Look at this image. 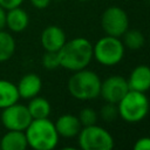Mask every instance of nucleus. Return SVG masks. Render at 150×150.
I'll use <instances>...</instances> for the list:
<instances>
[{
  "mask_svg": "<svg viewBox=\"0 0 150 150\" xmlns=\"http://www.w3.org/2000/svg\"><path fill=\"white\" fill-rule=\"evenodd\" d=\"M60 67L76 71L87 68L93 59V45L84 38H75L66 41L57 52Z\"/></svg>",
  "mask_w": 150,
  "mask_h": 150,
  "instance_id": "f257e3e1",
  "label": "nucleus"
},
{
  "mask_svg": "<svg viewBox=\"0 0 150 150\" xmlns=\"http://www.w3.org/2000/svg\"><path fill=\"white\" fill-rule=\"evenodd\" d=\"M28 146L35 150H52L57 145L59 134L55 124L46 118L32 120L25 130Z\"/></svg>",
  "mask_w": 150,
  "mask_h": 150,
  "instance_id": "f03ea898",
  "label": "nucleus"
},
{
  "mask_svg": "<svg viewBox=\"0 0 150 150\" xmlns=\"http://www.w3.org/2000/svg\"><path fill=\"white\" fill-rule=\"evenodd\" d=\"M100 76L89 69H81L74 71L68 80V90L70 95L81 101H88L100 96L101 89Z\"/></svg>",
  "mask_w": 150,
  "mask_h": 150,
  "instance_id": "7ed1b4c3",
  "label": "nucleus"
},
{
  "mask_svg": "<svg viewBox=\"0 0 150 150\" xmlns=\"http://www.w3.org/2000/svg\"><path fill=\"white\" fill-rule=\"evenodd\" d=\"M118 116L128 123L141 122L149 112L150 103L148 96L142 91L130 90L117 103Z\"/></svg>",
  "mask_w": 150,
  "mask_h": 150,
  "instance_id": "20e7f679",
  "label": "nucleus"
},
{
  "mask_svg": "<svg viewBox=\"0 0 150 150\" xmlns=\"http://www.w3.org/2000/svg\"><path fill=\"white\" fill-rule=\"evenodd\" d=\"M124 49L125 47L120 38L105 35L93 46V57L103 66H115L122 61Z\"/></svg>",
  "mask_w": 150,
  "mask_h": 150,
  "instance_id": "39448f33",
  "label": "nucleus"
},
{
  "mask_svg": "<svg viewBox=\"0 0 150 150\" xmlns=\"http://www.w3.org/2000/svg\"><path fill=\"white\" fill-rule=\"evenodd\" d=\"M77 137L82 150H110L114 148L111 134L97 124L82 127Z\"/></svg>",
  "mask_w": 150,
  "mask_h": 150,
  "instance_id": "423d86ee",
  "label": "nucleus"
},
{
  "mask_svg": "<svg viewBox=\"0 0 150 150\" xmlns=\"http://www.w3.org/2000/svg\"><path fill=\"white\" fill-rule=\"evenodd\" d=\"M101 26L107 35L121 38L129 28V18L121 7L110 6L102 13Z\"/></svg>",
  "mask_w": 150,
  "mask_h": 150,
  "instance_id": "0eeeda50",
  "label": "nucleus"
},
{
  "mask_svg": "<svg viewBox=\"0 0 150 150\" xmlns=\"http://www.w3.org/2000/svg\"><path fill=\"white\" fill-rule=\"evenodd\" d=\"M32 116L26 105L19 104L18 102L2 109L1 122L2 125L8 130L25 131L32 122Z\"/></svg>",
  "mask_w": 150,
  "mask_h": 150,
  "instance_id": "6e6552de",
  "label": "nucleus"
},
{
  "mask_svg": "<svg viewBox=\"0 0 150 150\" xmlns=\"http://www.w3.org/2000/svg\"><path fill=\"white\" fill-rule=\"evenodd\" d=\"M128 91V81L121 75H111L101 82L100 96L108 103L117 104Z\"/></svg>",
  "mask_w": 150,
  "mask_h": 150,
  "instance_id": "1a4fd4ad",
  "label": "nucleus"
},
{
  "mask_svg": "<svg viewBox=\"0 0 150 150\" xmlns=\"http://www.w3.org/2000/svg\"><path fill=\"white\" fill-rule=\"evenodd\" d=\"M66 41L63 29L55 25L46 27L41 34V45L48 52H59Z\"/></svg>",
  "mask_w": 150,
  "mask_h": 150,
  "instance_id": "9d476101",
  "label": "nucleus"
},
{
  "mask_svg": "<svg viewBox=\"0 0 150 150\" xmlns=\"http://www.w3.org/2000/svg\"><path fill=\"white\" fill-rule=\"evenodd\" d=\"M130 90L145 93L150 89V67L146 64L136 66L127 79Z\"/></svg>",
  "mask_w": 150,
  "mask_h": 150,
  "instance_id": "9b49d317",
  "label": "nucleus"
},
{
  "mask_svg": "<svg viewBox=\"0 0 150 150\" xmlns=\"http://www.w3.org/2000/svg\"><path fill=\"white\" fill-rule=\"evenodd\" d=\"M54 124H55L59 136H62L66 138H71V137L77 136L82 128L79 121V117L71 114L61 115Z\"/></svg>",
  "mask_w": 150,
  "mask_h": 150,
  "instance_id": "f8f14e48",
  "label": "nucleus"
},
{
  "mask_svg": "<svg viewBox=\"0 0 150 150\" xmlns=\"http://www.w3.org/2000/svg\"><path fill=\"white\" fill-rule=\"evenodd\" d=\"M16 88H18L20 97L32 98L40 93L42 88V81L40 76H38L36 74L29 73V74H26L23 77H21Z\"/></svg>",
  "mask_w": 150,
  "mask_h": 150,
  "instance_id": "ddd939ff",
  "label": "nucleus"
},
{
  "mask_svg": "<svg viewBox=\"0 0 150 150\" xmlns=\"http://www.w3.org/2000/svg\"><path fill=\"white\" fill-rule=\"evenodd\" d=\"M29 18L26 11L19 7L8 9L6 13V26L14 33H20L25 30L28 26Z\"/></svg>",
  "mask_w": 150,
  "mask_h": 150,
  "instance_id": "4468645a",
  "label": "nucleus"
},
{
  "mask_svg": "<svg viewBox=\"0 0 150 150\" xmlns=\"http://www.w3.org/2000/svg\"><path fill=\"white\" fill-rule=\"evenodd\" d=\"M28 146L25 131L9 130L0 139L1 150H25Z\"/></svg>",
  "mask_w": 150,
  "mask_h": 150,
  "instance_id": "2eb2a0df",
  "label": "nucleus"
},
{
  "mask_svg": "<svg viewBox=\"0 0 150 150\" xmlns=\"http://www.w3.org/2000/svg\"><path fill=\"white\" fill-rule=\"evenodd\" d=\"M20 98L18 88L14 83L7 80H0V109L12 105Z\"/></svg>",
  "mask_w": 150,
  "mask_h": 150,
  "instance_id": "dca6fc26",
  "label": "nucleus"
},
{
  "mask_svg": "<svg viewBox=\"0 0 150 150\" xmlns=\"http://www.w3.org/2000/svg\"><path fill=\"white\" fill-rule=\"evenodd\" d=\"M28 111L33 120L35 118H46L50 114V103L45 98L40 96H34L30 98V102L27 105Z\"/></svg>",
  "mask_w": 150,
  "mask_h": 150,
  "instance_id": "f3484780",
  "label": "nucleus"
},
{
  "mask_svg": "<svg viewBox=\"0 0 150 150\" xmlns=\"http://www.w3.org/2000/svg\"><path fill=\"white\" fill-rule=\"evenodd\" d=\"M15 52V41L14 38L0 29V62L9 60Z\"/></svg>",
  "mask_w": 150,
  "mask_h": 150,
  "instance_id": "a211bd4d",
  "label": "nucleus"
},
{
  "mask_svg": "<svg viewBox=\"0 0 150 150\" xmlns=\"http://www.w3.org/2000/svg\"><path fill=\"white\" fill-rule=\"evenodd\" d=\"M122 36H123L124 47H127V48H129L131 50L141 49L144 46L145 38H144L143 33H141L137 29H129L128 28Z\"/></svg>",
  "mask_w": 150,
  "mask_h": 150,
  "instance_id": "6ab92c4d",
  "label": "nucleus"
},
{
  "mask_svg": "<svg viewBox=\"0 0 150 150\" xmlns=\"http://www.w3.org/2000/svg\"><path fill=\"white\" fill-rule=\"evenodd\" d=\"M77 117H79V121H80L82 127L93 125V124H96V122H97V112L93 108L81 109Z\"/></svg>",
  "mask_w": 150,
  "mask_h": 150,
  "instance_id": "aec40b11",
  "label": "nucleus"
},
{
  "mask_svg": "<svg viewBox=\"0 0 150 150\" xmlns=\"http://www.w3.org/2000/svg\"><path fill=\"white\" fill-rule=\"evenodd\" d=\"M100 116L103 121L105 122H112L117 118L118 116V109H117V104L114 103H108L104 104L101 110H100Z\"/></svg>",
  "mask_w": 150,
  "mask_h": 150,
  "instance_id": "412c9836",
  "label": "nucleus"
},
{
  "mask_svg": "<svg viewBox=\"0 0 150 150\" xmlns=\"http://www.w3.org/2000/svg\"><path fill=\"white\" fill-rule=\"evenodd\" d=\"M42 64L46 69H49V70H53V69H56L57 67H60L59 53L46 50V53L42 56Z\"/></svg>",
  "mask_w": 150,
  "mask_h": 150,
  "instance_id": "4be33fe9",
  "label": "nucleus"
},
{
  "mask_svg": "<svg viewBox=\"0 0 150 150\" xmlns=\"http://www.w3.org/2000/svg\"><path fill=\"white\" fill-rule=\"evenodd\" d=\"M135 150H150V137L144 136L138 138L134 144Z\"/></svg>",
  "mask_w": 150,
  "mask_h": 150,
  "instance_id": "5701e85b",
  "label": "nucleus"
},
{
  "mask_svg": "<svg viewBox=\"0 0 150 150\" xmlns=\"http://www.w3.org/2000/svg\"><path fill=\"white\" fill-rule=\"evenodd\" d=\"M22 2H23V0H0V6L8 11L11 8L19 7Z\"/></svg>",
  "mask_w": 150,
  "mask_h": 150,
  "instance_id": "b1692460",
  "label": "nucleus"
},
{
  "mask_svg": "<svg viewBox=\"0 0 150 150\" xmlns=\"http://www.w3.org/2000/svg\"><path fill=\"white\" fill-rule=\"evenodd\" d=\"M30 4L38 9H43L49 6L50 0H30Z\"/></svg>",
  "mask_w": 150,
  "mask_h": 150,
  "instance_id": "393cba45",
  "label": "nucleus"
},
{
  "mask_svg": "<svg viewBox=\"0 0 150 150\" xmlns=\"http://www.w3.org/2000/svg\"><path fill=\"white\" fill-rule=\"evenodd\" d=\"M6 26V9L0 6V29H4Z\"/></svg>",
  "mask_w": 150,
  "mask_h": 150,
  "instance_id": "a878e982",
  "label": "nucleus"
},
{
  "mask_svg": "<svg viewBox=\"0 0 150 150\" xmlns=\"http://www.w3.org/2000/svg\"><path fill=\"white\" fill-rule=\"evenodd\" d=\"M77 1H80V2H86V1H90V0H77Z\"/></svg>",
  "mask_w": 150,
  "mask_h": 150,
  "instance_id": "bb28decb",
  "label": "nucleus"
},
{
  "mask_svg": "<svg viewBox=\"0 0 150 150\" xmlns=\"http://www.w3.org/2000/svg\"><path fill=\"white\" fill-rule=\"evenodd\" d=\"M55 1H63V0H55Z\"/></svg>",
  "mask_w": 150,
  "mask_h": 150,
  "instance_id": "cd10ccee",
  "label": "nucleus"
},
{
  "mask_svg": "<svg viewBox=\"0 0 150 150\" xmlns=\"http://www.w3.org/2000/svg\"><path fill=\"white\" fill-rule=\"evenodd\" d=\"M149 41H150V35H149Z\"/></svg>",
  "mask_w": 150,
  "mask_h": 150,
  "instance_id": "c85d7f7f",
  "label": "nucleus"
}]
</instances>
